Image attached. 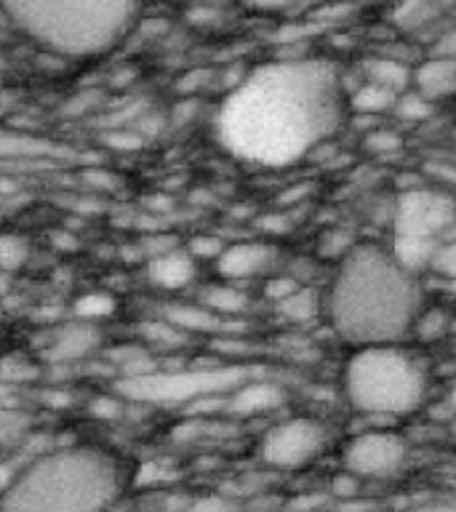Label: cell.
Wrapping results in <instances>:
<instances>
[{"instance_id": "obj_1", "label": "cell", "mask_w": 456, "mask_h": 512, "mask_svg": "<svg viewBox=\"0 0 456 512\" xmlns=\"http://www.w3.org/2000/svg\"><path fill=\"white\" fill-rule=\"evenodd\" d=\"M342 78L323 59H283L256 67L224 96L216 136L243 163L291 166L342 123Z\"/></svg>"}, {"instance_id": "obj_2", "label": "cell", "mask_w": 456, "mask_h": 512, "mask_svg": "<svg viewBox=\"0 0 456 512\" xmlns=\"http://www.w3.org/2000/svg\"><path fill=\"white\" fill-rule=\"evenodd\" d=\"M334 334L358 347L398 344L422 310L416 275L382 246L360 243L344 256L323 294Z\"/></svg>"}, {"instance_id": "obj_3", "label": "cell", "mask_w": 456, "mask_h": 512, "mask_svg": "<svg viewBox=\"0 0 456 512\" xmlns=\"http://www.w3.org/2000/svg\"><path fill=\"white\" fill-rule=\"evenodd\" d=\"M118 459L99 448H62L16 472L0 512H104L120 494Z\"/></svg>"}, {"instance_id": "obj_4", "label": "cell", "mask_w": 456, "mask_h": 512, "mask_svg": "<svg viewBox=\"0 0 456 512\" xmlns=\"http://www.w3.org/2000/svg\"><path fill=\"white\" fill-rule=\"evenodd\" d=\"M6 14L27 38L54 54L94 56L126 35L136 6L123 0H43L8 3Z\"/></svg>"}, {"instance_id": "obj_5", "label": "cell", "mask_w": 456, "mask_h": 512, "mask_svg": "<svg viewBox=\"0 0 456 512\" xmlns=\"http://www.w3.org/2000/svg\"><path fill=\"white\" fill-rule=\"evenodd\" d=\"M342 392L352 411L374 419L414 414L427 398V371L400 344L358 347L344 360Z\"/></svg>"}, {"instance_id": "obj_6", "label": "cell", "mask_w": 456, "mask_h": 512, "mask_svg": "<svg viewBox=\"0 0 456 512\" xmlns=\"http://www.w3.org/2000/svg\"><path fill=\"white\" fill-rule=\"evenodd\" d=\"M456 203L438 190H408L392 214V246L387 248L406 270L430 267L435 254L454 238Z\"/></svg>"}, {"instance_id": "obj_7", "label": "cell", "mask_w": 456, "mask_h": 512, "mask_svg": "<svg viewBox=\"0 0 456 512\" xmlns=\"http://www.w3.org/2000/svg\"><path fill=\"white\" fill-rule=\"evenodd\" d=\"M248 379L251 374L243 366L179 368V371H150L136 379H123L118 390L128 400H142V403H195V400L232 395Z\"/></svg>"}, {"instance_id": "obj_8", "label": "cell", "mask_w": 456, "mask_h": 512, "mask_svg": "<svg viewBox=\"0 0 456 512\" xmlns=\"http://www.w3.org/2000/svg\"><path fill=\"white\" fill-rule=\"evenodd\" d=\"M331 432L315 416H288L264 432L259 456L275 470H299L312 464L328 448Z\"/></svg>"}, {"instance_id": "obj_9", "label": "cell", "mask_w": 456, "mask_h": 512, "mask_svg": "<svg viewBox=\"0 0 456 512\" xmlns=\"http://www.w3.org/2000/svg\"><path fill=\"white\" fill-rule=\"evenodd\" d=\"M411 446L395 430H363L342 448V470L360 480H390L408 462Z\"/></svg>"}, {"instance_id": "obj_10", "label": "cell", "mask_w": 456, "mask_h": 512, "mask_svg": "<svg viewBox=\"0 0 456 512\" xmlns=\"http://www.w3.org/2000/svg\"><path fill=\"white\" fill-rule=\"evenodd\" d=\"M272 262H275V248L262 243V240H246V243L224 246V251L216 259V270L230 283H238V280L264 275L272 267Z\"/></svg>"}, {"instance_id": "obj_11", "label": "cell", "mask_w": 456, "mask_h": 512, "mask_svg": "<svg viewBox=\"0 0 456 512\" xmlns=\"http://www.w3.org/2000/svg\"><path fill=\"white\" fill-rule=\"evenodd\" d=\"M411 91L427 99L430 104L448 99L456 94V62L454 59H443V56H427L424 62L414 67V78H411Z\"/></svg>"}, {"instance_id": "obj_12", "label": "cell", "mask_w": 456, "mask_h": 512, "mask_svg": "<svg viewBox=\"0 0 456 512\" xmlns=\"http://www.w3.org/2000/svg\"><path fill=\"white\" fill-rule=\"evenodd\" d=\"M99 328L94 323H86V320H75L70 326L59 328L51 339V347H48V360L54 363H70V360H80L91 355V352L99 347Z\"/></svg>"}, {"instance_id": "obj_13", "label": "cell", "mask_w": 456, "mask_h": 512, "mask_svg": "<svg viewBox=\"0 0 456 512\" xmlns=\"http://www.w3.org/2000/svg\"><path fill=\"white\" fill-rule=\"evenodd\" d=\"M286 403V390L267 379H248L230 395V408L238 416L270 414Z\"/></svg>"}, {"instance_id": "obj_14", "label": "cell", "mask_w": 456, "mask_h": 512, "mask_svg": "<svg viewBox=\"0 0 456 512\" xmlns=\"http://www.w3.org/2000/svg\"><path fill=\"white\" fill-rule=\"evenodd\" d=\"M360 72H363V83H374V86L387 88L398 96L406 94L411 88V78H414V67L395 54L368 56Z\"/></svg>"}, {"instance_id": "obj_15", "label": "cell", "mask_w": 456, "mask_h": 512, "mask_svg": "<svg viewBox=\"0 0 456 512\" xmlns=\"http://www.w3.org/2000/svg\"><path fill=\"white\" fill-rule=\"evenodd\" d=\"M147 275L155 286L176 291L195 278V259L187 251H166V254H158L152 259Z\"/></svg>"}, {"instance_id": "obj_16", "label": "cell", "mask_w": 456, "mask_h": 512, "mask_svg": "<svg viewBox=\"0 0 456 512\" xmlns=\"http://www.w3.org/2000/svg\"><path fill=\"white\" fill-rule=\"evenodd\" d=\"M163 320H168L171 326H176L187 336L216 334V331H224V328H227V320H222L219 315L206 310L203 304H174V307H166Z\"/></svg>"}, {"instance_id": "obj_17", "label": "cell", "mask_w": 456, "mask_h": 512, "mask_svg": "<svg viewBox=\"0 0 456 512\" xmlns=\"http://www.w3.org/2000/svg\"><path fill=\"white\" fill-rule=\"evenodd\" d=\"M275 310L288 323H312V320L326 312V299H323L318 288L299 286L294 294L275 304Z\"/></svg>"}, {"instance_id": "obj_18", "label": "cell", "mask_w": 456, "mask_h": 512, "mask_svg": "<svg viewBox=\"0 0 456 512\" xmlns=\"http://www.w3.org/2000/svg\"><path fill=\"white\" fill-rule=\"evenodd\" d=\"M200 304L224 320L235 318L240 312H246L251 299H248L246 291L235 286V283H219V286L206 288V291L200 294Z\"/></svg>"}, {"instance_id": "obj_19", "label": "cell", "mask_w": 456, "mask_h": 512, "mask_svg": "<svg viewBox=\"0 0 456 512\" xmlns=\"http://www.w3.org/2000/svg\"><path fill=\"white\" fill-rule=\"evenodd\" d=\"M395 102H398V94H392L387 88H379L374 83H363L355 86V91L350 94V107L355 115H363V118H379L384 112L395 110Z\"/></svg>"}, {"instance_id": "obj_20", "label": "cell", "mask_w": 456, "mask_h": 512, "mask_svg": "<svg viewBox=\"0 0 456 512\" xmlns=\"http://www.w3.org/2000/svg\"><path fill=\"white\" fill-rule=\"evenodd\" d=\"M448 331H454V315L446 307H422L411 326V334L419 336L422 342L443 339Z\"/></svg>"}, {"instance_id": "obj_21", "label": "cell", "mask_w": 456, "mask_h": 512, "mask_svg": "<svg viewBox=\"0 0 456 512\" xmlns=\"http://www.w3.org/2000/svg\"><path fill=\"white\" fill-rule=\"evenodd\" d=\"M51 144L35 136L0 131V158H46L51 155Z\"/></svg>"}, {"instance_id": "obj_22", "label": "cell", "mask_w": 456, "mask_h": 512, "mask_svg": "<svg viewBox=\"0 0 456 512\" xmlns=\"http://www.w3.org/2000/svg\"><path fill=\"white\" fill-rule=\"evenodd\" d=\"M435 16H440V6L435 3H408V6H400L392 11V19L403 30H416V27H424L430 24Z\"/></svg>"}, {"instance_id": "obj_23", "label": "cell", "mask_w": 456, "mask_h": 512, "mask_svg": "<svg viewBox=\"0 0 456 512\" xmlns=\"http://www.w3.org/2000/svg\"><path fill=\"white\" fill-rule=\"evenodd\" d=\"M115 310V299L104 291H91V294H83L75 302V315L78 320H86V323H94L99 318H107Z\"/></svg>"}, {"instance_id": "obj_24", "label": "cell", "mask_w": 456, "mask_h": 512, "mask_svg": "<svg viewBox=\"0 0 456 512\" xmlns=\"http://www.w3.org/2000/svg\"><path fill=\"white\" fill-rule=\"evenodd\" d=\"M30 246L19 235H0V270H19L27 262Z\"/></svg>"}, {"instance_id": "obj_25", "label": "cell", "mask_w": 456, "mask_h": 512, "mask_svg": "<svg viewBox=\"0 0 456 512\" xmlns=\"http://www.w3.org/2000/svg\"><path fill=\"white\" fill-rule=\"evenodd\" d=\"M144 342L158 344V347H179L184 342V336L179 328L171 326L168 320H152L147 326H142Z\"/></svg>"}, {"instance_id": "obj_26", "label": "cell", "mask_w": 456, "mask_h": 512, "mask_svg": "<svg viewBox=\"0 0 456 512\" xmlns=\"http://www.w3.org/2000/svg\"><path fill=\"white\" fill-rule=\"evenodd\" d=\"M240 507L235 499L224 494H208V496H198V499H190V502L184 504L179 512H240Z\"/></svg>"}, {"instance_id": "obj_27", "label": "cell", "mask_w": 456, "mask_h": 512, "mask_svg": "<svg viewBox=\"0 0 456 512\" xmlns=\"http://www.w3.org/2000/svg\"><path fill=\"white\" fill-rule=\"evenodd\" d=\"M400 118L406 120H424L432 115V104L427 99L416 94V91H406V94L398 96V102H395V110Z\"/></svg>"}, {"instance_id": "obj_28", "label": "cell", "mask_w": 456, "mask_h": 512, "mask_svg": "<svg viewBox=\"0 0 456 512\" xmlns=\"http://www.w3.org/2000/svg\"><path fill=\"white\" fill-rule=\"evenodd\" d=\"M430 267L438 272L440 278H446V280H451V283H456V235L448 240L446 246L440 248L438 254H435V259H432Z\"/></svg>"}, {"instance_id": "obj_29", "label": "cell", "mask_w": 456, "mask_h": 512, "mask_svg": "<svg viewBox=\"0 0 456 512\" xmlns=\"http://www.w3.org/2000/svg\"><path fill=\"white\" fill-rule=\"evenodd\" d=\"M360 483H363V480L342 470L334 480H331V486H328V499H342V502H350V499L358 496Z\"/></svg>"}, {"instance_id": "obj_30", "label": "cell", "mask_w": 456, "mask_h": 512, "mask_svg": "<svg viewBox=\"0 0 456 512\" xmlns=\"http://www.w3.org/2000/svg\"><path fill=\"white\" fill-rule=\"evenodd\" d=\"M299 286H302V283H299L294 275H275V278H267V283H264V296H267L272 304H278L283 302L286 296L294 294Z\"/></svg>"}, {"instance_id": "obj_31", "label": "cell", "mask_w": 456, "mask_h": 512, "mask_svg": "<svg viewBox=\"0 0 456 512\" xmlns=\"http://www.w3.org/2000/svg\"><path fill=\"white\" fill-rule=\"evenodd\" d=\"M352 248H355V243H352L350 235L342 230L326 232V235H323V243H320V251H323L326 256H334V259H339V262H342L344 256L350 254Z\"/></svg>"}, {"instance_id": "obj_32", "label": "cell", "mask_w": 456, "mask_h": 512, "mask_svg": "<svg viewBox=\"0 0 456 512\" xmlns=\"http://www.w3.org/2000/svg\"><path fill=\"white\" fill-rule=\"evenodd\" d=\"M224 251L222 240H216L214 235H200V238H192L187 254L192 259H219V254Z\"/></svg>"}, {"instance_id": "obj_33", "label": "cell", "mask_w": 456, "mask_h": 512, "mask_svg": "<svg viewBox=\"0 0 456 512\" xmlns=\"http://www.w3.org/2000/svg\"><path fill=\"white\" fill-rule=\"evenodd\" d=\"M366 147L371 152H392L400 147V139L392 131H384V128H374V134L366 139Z\"/></svg>"}, {"instance_id": "obj_34", "label": "cell", "mask_w": 456, "mask_h": 512, "mask_svg": "<svg viewBox=\"0 0 456 512\" xmlns=\"http://www.w3.org/2000/svg\"><path fill=\"white\" fill-rule=\"evenodd\" d=\"M432 56H443V59H454L456 62V27H448L432 46Z\"/></svg>"}, {"instance_id": "obj_35", "label": "cell", "mask_w": 456, "mask_h": 512, "mask_svg": "<svg viewBox=\"0 0 456 512\" xmlns=\"http://www.w3.org/2000/svg\"><path fill=\"white\" fill-rule=\"evenodd\" d=\"M448 400H451V406H454L456 411V384H454V390H451V395H448Z\"/></svg>"}, {"instance_id": "obj_36", "label": "cell", "mask_w": 456, "mask_h": 512, "mask_svg": "<svg viewBox=\"0 0 456 512\" xmlns=\"http://www.w3.org/2000/svg\"><path fill=\"white\" fill-rule=\"evenodd\" d=\"M454 328H456V315H454Z\"/></svg>"}]
</instances>
